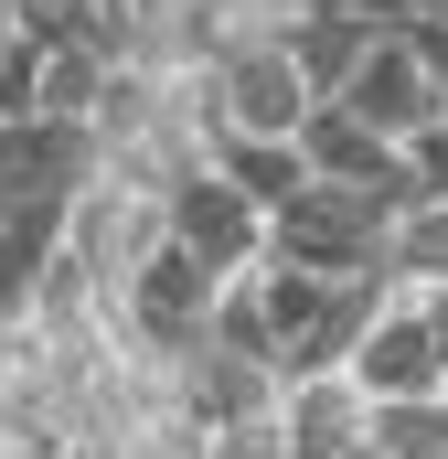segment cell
<instances>
[{
  "instance_id": "1",
  "label": "cell",
  "mask_w": 448,
  "mask_h": 459,
  "mask_svg": "<svg viewBox=\"0 0 448 459\" xmlns=\"http://www.w3.org/2000/svg\"><path fill=\"white\" fill-rule=\"evenodd\" d=\"M267 256L278 267H310V278H384L395 267V225L374 214V193L299 182L289 204H267Z\"/></svg>"
},
{
  "instance_id": "2",
  "label": "cell",
  "mask_w": 448,
  "mask_h": 459,
  "mask_svg": "<svg viewBox=\"0 0 448 459\" xmlns=\"http://www.w3.org/2000/svg\"><path fill=\"white\" fill-rule=\"evenodd\" d=\"M108 171V150H97V128L86 117H0V214L11 204H54V214H75V193Z\"/></svg>"
},
{
  "instance_id": "3",
  "label": "cell",
  "mask_w": 448,
  "mask_h": 459,
  "mask_svg": "<svg viewBox=\"0 0 448 459\" xmlns=\"http://www.w3.org/2000/svg\"><path fill=\"white\" fill-rule=\"evenodd\" d=\"M214 97H224V128L299 139V117H310V75H299V54H289V22L224 43V54H214Z\"/></svg>"
},
{
  "instance_id": "4",
  "label": "cell",
  "mask_w": 448,
  "mask_h": 459,
  "mask_svg": "<svg viewBox=\"0 0 448 459\" xmlns=\"http://www.w3.org/2000/svg\"><path fill=\"white\" fill-rule=\"evenodd\" d=\"M160 235H171V204H160L150 182H128V171H97V182L75 193V214H65V246H75L108 289H128V267H139Z\"/></svg>"
},
{
  "instance_id": "5",
  "label": "cell",
  "mask_w": 448,
  "mask_h": 459,
  "mask_svg": "<svg viewBox=\"0 0 448 459\" xmlns=\"http://www.w3.org/2000/svg\"><path fill=\"white\" fill-rule=\"evenodd\" d=\"M171 235H182V246H193L214 278H246V267H267V204H256V193H235L214 160L171 182Z\"/></svg>"
},
{
  "instance_id": "6",
  "label": "cell",
  "mask_w": 448,
  "mask_h": 459,
  "mask_svg": "<svg viewBox=\"0 0 448 459\" xmlns=\"http://www.w3.org/2000/svg\"><path fill=\"white\" fill-rule=\"evenodd\" d=\"M374 406H438L448 395V352L438 332H427V310H406V299H384V321L352 342V363H341Z\"/></svg>"
},
{
  "instance_id": "7",
  "label": "cell",
  "mask_w": 448,
  "mask_h": 459,
  "mask_svg": "<svg viewBox=\"0 0 448 459\" xmlns=\"http://www.w3.org/2000/svg\"><path fill=\"white\" fill-rule=\"evenodd\" d=\"M341 108H352V117H374L384 139H417L427 117H448V97H438V75H427V54H417L406 32H374V54L352 65V86H341Z\"/></svg>"
},
{
  "instance_id": "8",
  "label": "cell",
  "mask_w": 448,
  "mask_h": 459,
  "mask_svg": "<svg viewBox=\"0 0 448 459\" xmlns=\"http://www.w3.org/2000/svg\"><path fill=\"white\" fill-rule=\"evenodd\" d=\"M278 428H289V459H352L374 428V395L352 374H278Z\"/></svg>"
},
{
  "instance_id": "9",
  "label": "cell",
  "mask_w": 448,
  "mask_h": 459,
  "mask_svg": "<svg viewBox=\"0 0 448 459\" xmlns=\"http://www.w3.org/2000/svg\"><path fill=\"white\" fill-rule=\"evenodd\" d=\"M299 160H310V182L374 193V182L395 171V139H384L374 117H352L341 97H310V117H299Z\"/></svg>"
},
{
  "instance_id": "10",
  "label": "cell",
  "mask_w": 448,
  "mask_h": 459,
  "mask_svg": "<svg viewBox=\"0 0 448 459\" xmlns=\"http://www.w3.org/2000/svg\"><path fill=\"white\" fill-rule=\"evenodd\" d=\"M182 417L193 428H235V417H278V363H246V352L203 342L182 363Z\"/></svg>"
},
{
  "instance_id": "11",
  "label": "cell",
  "mask_w": 448,
  "mask_h": 459,
  "mask_svg": "<svg viewBox=\"0 0 448 459\" xmlns=\"http://www.w3.org/2000/svg\"><path fill=\"white\" fill-rule=\"evenodd\" d=\"M289 54H299L310 97H341L352 65L374 54V22H363V11H289Z\"/></svg>"
},
{
  "instance_id": "12",
  "label": "cell",
  "mask_w": 448,
  "mask_h": 459,
  "mask_svg": "<svg viewBox=\"0 0 448 459\" xmlns=\"http://www.w3.org/2000/svg\"><path fill=\"white\" fill-rule=\"evenodd\" d=\"M214 171L235 182V193H256V204H289V193L310 182L299 139H256V128H224V139H214Z\"/></svg>"
},
{
  "instance_id": "13",
  "label": "cell",
  "mask_w": 448,
  "mask_h": 459,
  "mask_svg": "<svg viewBox=\"0 0 448 459\" xmlns=\"http://www.w3.org/2000/svg\"><path fill=\"white\" fill-rule=\"evenodd\" d=\"M108 54H86V43H43V86H32V108L43 117H97V97H108Z\"/></svg>"
},
{
  "instance_id": "14",
  "label": "cell",
  "mask_w": 448,
  "mask_h": 459,
  "mask_svg": "<svg viewBox=\"0 0 448 459\" xmlns=\"http://www.w3.org/2000/svg\"><path fill=\"white\" fill-rule=\"evenodd\" d=\"M203 342L246 352V363H278V332H267V299H256L246 278H224V299H214V332H203Z\"/></svg>"
},
{
  "instance_id": "15",
  "label": "cell",
  "mask_w": 448,
  "mask_h": 459,
  "mask_svg": "<svg viewBox=\"0 0 448 459\" xmlns=\"http://www.w3.org/2000/svg\"><path fill=\"white\" fill-rule=\"evenodd\" d=\"M43 256H54V246H32V235H22L11 214H0V321H11V332L32 321V289H43Z\"/></svg>"
},
{
  "instance_id": "16",
  "label": "cell",
  "mask_w": 448,
  "mask_h": 459,
  "mask_svg": "<svg viewBox=\"0 0 448 459\" xmlns=\"http://www.w3.org/2000/svg\"><path fill=\"white\" fill-rule=\"evenodd\" d=\"M395 278H448V204L395 225Z\"/></svg>"
},
{
  "instance_id": "17",
  "label": "cell",
  "mask_w": 448,
  "mask_h": 459,
  "mask_svg": "<svg viewBox=\"0 0 448 459\" xmlns=\"http://www.w3.org/2000/svg\"><path fill=\"white\" fill-rule=\"evenodd\" d=\"M203 459H289V428H278V417H235V428H203Z\"/></svg>"
},
{
  "instance_id": "18",
  "label": "cell",
  "mask_w": 448,
  "mask_h": 459,
  "mask_svg": "<svg viewBox=\"0 0 448 459\" xmlns=\"http://www.w3.org/2000/svg\"><path fill=\"white\" fill-rule=\"evenodd\" d=\"M406 43H417V54H427V75H438V97H448V22H417V32H406Z\"/></svg>"
},
{
  "instance_id": "19",
  "label": "cell",
  "mask_w": 448,
  "mask_h": 459,
  "mask_svg": "<svg viewBox=\"0 0 448 459\" xmlns=\"http://www.w3.org/2000/svg\"><path fill=\"white\" fill-rule=\"evenodd\" d=\"M417 289H427L417 310H427V332H438V352H448V278H417Z\"/></svg>"
},
{
  "instance_id": "20",
  "label": "cell",
  "mask_w": 448,
  "mask_h": 459,
  "mask_svg": "<svg viewBox=\"0 0 448 459\" xmlns=\"http://www.w3.org/2000/svg\"><path fill=\"white\" fill-rule=\"evenodd\" d=\"M289 11H363V0H289Z\"/></svg>"
},
{
  "instance_id": "21",
  "label": "cell",
  "mask_w": 448,
  "mask_h": 459,
  "mask_svg": "<svg viewBox=\"0 0 448 459\" xmlns=\"http://www.w3.org/2000/svg\"><path fill=\"white\" fill-rule=\"evenodd\" d=\"M438 428H448V395H438Z\"/></svg>"
},
{
  "instance_id": "22",
  "label": "cell",
  "mask_w": 448,
  "mask_h": 459,
  "mask_svg": "<svg viewBox=\"0 0 448 459\" xmlns=\"http://www.w3.org/2000/svg\"><path fill=\"white\" fill-rule=\"evenodd\" d=\"M0 342H11V321H0Z\"/></svg>"
}]
</instances>
